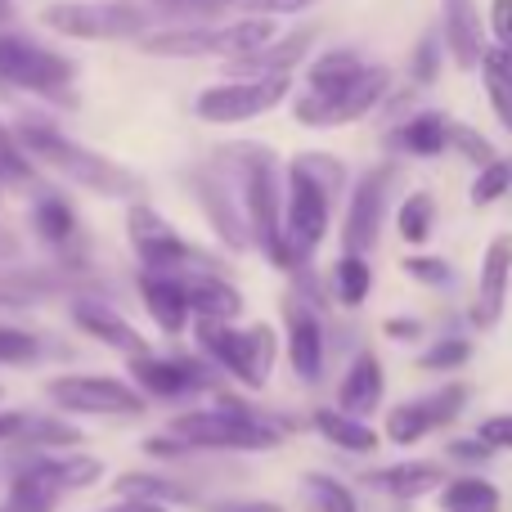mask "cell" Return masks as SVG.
I'll return each mask as SVG.
<instances>
[{"label": "cell", "mask_w": 512, "mask_h": 512, "mask_svg": "<svg viewBox=\"0 0 512 512\" xmlns=\"http://www.w3.org/2000/svg\"><path fill=\"white\" fill-rule=\"evenodd\" d=\"M18 144H23V153L32 162L59 171L63 180L90 189V194H104V198H131L135 194V176L126 167H117V162L104 158V153L81 149L77 140L59 135L54 126L36 122V117H23V122H18Z\"/></svg>", "instance_id": "obj_1"}, {"label": "cell", "mask_w": 512, "mask_h": 512, "mask_svg": "<svg viewBox=\"0 0 512 512\" xmlns=\"http://www.w3.org/2000/svg\"><path fill=\"white\" fill-rule=\"evenodd\" d=\"M171 436H176L185 450H274L283 441V432L270 418L252 414L248 405L221 396L216 409H194V414L171 418Z\"/></svg>", "instance_id": "obj_2"}, {"label": "cell", "mask_w": 512, "mask_h": 512, "mask_svg": "<svg viewBox=\"0 0 512 512\" xmlns=\"http://www.w3.org/2000/svg\"><path fill=\"white\" fill-rule=\"evenodd\" d=\"M234 162H243L239 176V207L248 216L252 243L265 248L274 265H292L288 248H283V203H279V167H274V153L261 149V144H234L225 149Z\"/></svg>", "instance_id": "obj_3"}, {"label": "cell", "mask_w": 512, "mask_h": 512, "mask_svg": "<svg viewBox=\"0 0 512 512\" xmlns=\"http://www.w3.org/2000/svg\"><path fill=\"white\" fill-rule=\"evenodd\" d=\"M198 346H203L207 360H216L225 373L243 382L248 391H261L270 382L274 369V328L270 324H248V328H234V324H212V319H198Z\"/></svg>", "instance_id": "obj_4"}, {"label": "cell", "mask_w": 512, "mask_h": 512, "mask_svg": "<svg viewBox=\"0 0 512 512\" xmlns=\"http://www.w3.org/2000/svg\"><path fill=\"white\" fill-rule=\"evenodd\" d=\"M41 23L72 41H126V36L144 41L149 14L126 0H59L41 9Z\"/></svg>", "instance_id": "obj_5"}, {"label": "cell", "mask_w": 512, "mask_h": 512, "mask_svg": "<svg viewBox=\"0 0 512 512\" xmlns=\"http://www.w3.org/2000/svg\"><path fill=\"white\" fill-rule=\"evenodd\" d=\"M333 189H324L306 167L292 162L288 167V198H283V248L292 265L310 261L315 248L324 243L328 221H333Z\"/></svg>", "instance_id": "obj_6"}, {"label": "cell", "mask_w": 512, "mask_h": 512, "mask_svg": "<svg viewBox=\"0 0 512 512\" xmlns=\"http://www.w3.org/2000/svg\"><path fill=\"white\" fill-rule=\"evenodd\" d=\"M126 230H131V248H135V256H140V265L153 270V274H180V279H185V265H194V274L198 270L207 274V265H212L194 243L180 239L176 225L162 221L149 203H131V212H126Z\"/></svg>", "instance_id": "obj_7"}, {"label": "cell", "mask_w": 512, "mask_h": 512, "mask_svg": "<svg viewBox=\"0 0 512 512\" xmlns=\"http://www.w3.org/2000/svg\"><path fill=\"white\" fill-rule=\"evenodd\" d=\"M45 396L68 414H99V418H140L144 396L126 387L122 378H104V373H68V378L45 382Z\"/></svg>", "instance_id": "obj_8"}, {"label": "cell", "mask_w": 512, "mask_h": 512, "mask_svg": "<svg viewBox=\"0 0 512 512\" xmlns=\"http://www.w3.org/2000/svg\"><path fill=\"white\" fill-rule=\"evenodd\" d=\"M387 90H391V72L378 68V63H369L342 95H310L306 90V95L292 104V113H297L301 126H346V122L369 117L373 108L387 99Z\"/></svg>", "instance_id": "obj_9"}, {"label": "cell", "mask_w": 512, "mask_h": 512, "mask_svg": "<svg viewBox=\"0 0 512 512\" xmlns=\"http://www.w3.org/2000/svg\"><path fill=\"white\" fill-rule=\"evenodd\" d=\"M72 77H77L72 59L27 41V36L0 32V81H9L18 90H36V95H63L72 86Z\"/></svg>", "instance_id": "obj_10"}, {"label": "cell", "mask_w": 512, "mask_h": 512, "mask_svg": "<svg viewBox=\"0 0 512 512\" xmlns=\"http://www.w3.org/2000/svg\"><path fill=\"white\" fill-rule=\"evenodd\" d=\"M292 77H261V81H225V86H207L194 99V113L212 126H234L252 122V117L270 113L288 99Z\"/></svg>", "instance_id": "obj_11"}, {"label": "cell", "mask_w": 512, "mask_h": 512, "mask_svg": "<svg viewBox=\"0 0 512 512\" xmlns=\"http://www.w3.org/2000/svg\"><path fill=\"white\" fill-rule=\"evenodd\" d=\"M468 405V382H450V387L432 391V396H418V400H405L387 414V441L391 445H418L423 436L441 432L445 423L463 414Z\"/></svg>", "instance_id": "obj_12"}, {"label": "cell", "mask_w": 512, "mask_h": 512, "mask_svg": "<svg viewBox=\"0 0 512 512\" xmlns=\"http://www.w3.org/2000/svg\"><path fill=\"white\" fill-rule=\"evenodd\" d=\"M387 189H391V167H373L369 176L355 185L351 207H346L342 243L346 256H364L382 234V212H387Z\"/></svg>", "instance_id": "obj_13"}, {"label": "cell", "mask_w": 512, "mask_h": 512, "mask_svg": "<svg viewBox=\"0 0 512 512\" xmlns=\"http://www.w3.org/2000/svg\"><path fill=\"white\" fill-rule=\"evenodd\" d=\"M131 378L158 400H185V396H198V391L216 387V373L207 369V364H198V360H158V355L131 360Z\"/></svg>", "instance_id": "obj_14"}, {"label": "cell", "mask_w": 512, "mask_h": 512, "mask_svg": "<svg viewBox=\"0 0 512 512\" xmlns=\"http://www.w3.org/2000/svg\"><path fill=\"white\" fill-rule=\"evenodd\" d=\"M68 310H72V324H77L81 333H90L95 342L113 346V351L131 355V360L149 355V342H144V337L126 324V315H117L113 306H104V301H95V297H72Z\"/></svg>", "instance_id": "obj_15"}, {"label": "cell", "mask_w": 512, "mask_h": 512, "mask_svg": "<svg viewBox=\"0 0 512 512\" xmlns=\"http://www.w3.org/2000/svg\"><path fill=\"white\" fill-rule=\"evenodd\" d=\"M508 279H512V234H499V239L486 248V256H481L477 306H472V319H477L481 328H495L499 315H504Z\"/></svg>", "instance_id": "obj_16"}, {"label": "cell", "mask_w": 512, "mask_h": 512, "mask_svg": "<svg viewBox=\"0 0 512 512\" xmlns=\"http://www.w3.org/2000/svg\"><path fill=\"white\" fill-rule=\"evenodd\" d=\"M364 486L382 490V495L400 499H423V495H441L445 490V463H432V459H409V463H391V468H373L364 472Z\"/></svg>", "instance_id": "obj_17"}, {"label": "cell", "mask_w": 512, "mask_h": 512, "mask_svg": "<svg viewBox=\"0 0 512 512\" xmlns=\"http://www.w3.org/2000/svg\"><path fill=\"white\" fill-rule=\"evenodd\" d=\"M140 297H144V306H149V315H153V324L162 328V333H185V324H189V292H185V279L180 274H153V270H144L140 274Z\"/></svg>", "instance_id": "obj_18"}, {"label": "cell", "mask_w": 512, "mask_h": 512, "mask_svg": "<svg viewBox=\"0 0 512 512\" xmlns=\"http://www.w3.org/2000/svg\"><path fill=\"white\" fill-rule=\"evenodd\" d=\"M288 360L301 382H319L324 373V328L310 306L288 301Z\"/></svg>", "instance_id": "obj_19"}, {"label": "cell", "mask_w": 512, "mask_h": 512, "mask_svg": "<svg viewBox=\"0 0 512 512\" xmlns=\"http://www.w3.org/2000/svg\"><path fill=\"white\" fill-rule=\"evenodd\" d=\"M382 387H387V378H382L378 355H373V351H360V355H355V364L346 369L342 387H337V409L364 423V418H369L373 409L382 405Z\"/></svg>", "instance_id": "obj_20"}, {"label": "cell", "mask_w": 512, "mask_h": 512, "mask_svg": "<svg viewBox=\"0 0 512 512\" xmlns=\"http://www.w3.org/2000/svg\"><path fill=\"white\" fill-rule=\"evenodd\" d=\"M315 36H319V27H297V32H288L283 41H270L265 50H256L252 59L234 63V68L243 72V81H261V77H292V68H297V63L310 54Z\"/></svg>", "instance_id": "obj_21"}, {"label": "cell", "mask_w": 512, "mask_h": 512, "mask_svg": "<svg viewBox=\"0 0 512 512\" xmlns=\"http://www.w3.org/2000/svg\"><path fill=\"white\" fill-rule=\"evenodd\" d=\"M185 292H189V310L198 319L234 324L243 315V292L221 274H185Z\"/></svg>", "instance_id": "obj_22"}, {"label": "cell", "mask_w": 512, "mask_h": 512, "mask_svg": "<svg viewBox=\"0 0 512 512\" xmlns=\"http://www.w3.org/2000/svg\"><path fill=\"white\" fill-rule=\"evenodd\" d=\"M445 9V45H450L454 63L459 68H477L486 59V45H481V14L472 0H441Z\"/></svg>", "instance_id": "obj_23"}, {"label": "cell", "mask_w": 512, "mask_h": 512, "mask_svg": "<svg viewBox=\"0 0 512 512\" xmlns=\"http://www.w3.org/2000/svg\"><path fill=\"white\" fill-rule=\"evenodd\" d=\"M23 468H32L36 477H41L45 486H54L59 495L63 490H86L104 477V463L90 459V454H68V459H41V454H32V459H23Z\"/></svg>", "instance_id": "obj_24"}, {"label": "cell", "mask_w": 512, "mask_h": 512, "mask_svg": "<svg viewBox=\"0 0 512 512\" xmlns=\"http://www.w3.org/2000/svg\"><path fill=\"white\" fill-rule=\"evenodd\" d=\"M198 194H203V207H207V216L216 221L221 239L230 243V248H248V243H252L248 216H243V207H234L230 189H225L221 180H198Z\"/></svg>", "instance_id": "obj_25"}, {"label": "cell", "mask_w": 512, "mask_h": 512, "mask_svg": "<svg viewBox=\"0 0 512 512\" xmlns=\"http://www.w3.org/2000/svg\"><path fill=\"white\" fill-rule=\"evenodd\" d=\"M450 117L445 113H414L405 126L396 131V149L414 153V158H436V153L450 149Z\"/></svg>", "instance_id": "obj_26"}, {"label": "cell", "mask_w": 512, "mask_h": 512, "mask_svg": "<svg viewBox=\"0 0 512 512\" xmlns=\"http://www.w3.org/2000/svg\"><path fill=\"white\" fill-rule=\"evenodd\" d=\"M144 54L158 59H203L216 54V27H167V32L144 36Z\"/></svg>", "instance_id": "obj_27"}, {"label": "cell", "mask_w": 512, "mask_h": 512, "mask_svg": "<svg viewBox=\"0 0 512 512\" xmlns=\"http://www.w3.org/2000/svg\"><path fill=\"white\" fill-rule=\"evenodd\" d=\"M315 432L324 436L328 445H337V450L346 454H373L378 450V432H373L369 423H360V418L342 414V409H319L315 414Z\"/></svg>", "instance_id": "obj_28"}, {"label": "cell", "mask_w": 512, "mask_h": 512, "mask_svg": "<svg viewBox=\"0 0 512 512\" xmlns=\"http://www.w3.org/2000/svg\"><path fill=\"white\" fill-rule=\"evenodd\" d=\"M436 499H441V512H499V504H504L499 486L490 477H481V472L445 481V490Z\"/></svg>", "instance_id": "obj_29"}, {"label": "cell", "mask_w": 512, "mask_h": 512, "mask_svg": "<svg viewBox=\"0 0 512 512\" xmlns=\"http://www.w3.org/2000/svg\"><path fill=\"white\" fill-rule=\"evenodd\" d=\"M364 68H369V63H360V54H355V50H328V54H319V59L306 68L310 95H342V90L351 86V81L360 77Z\"/></svg>", "instance_id": "obj_30"}, {"label": "cell", "mask_w": 512, "mask_h": 512, "mask_svg": "<svg viewBox=\"0 0 512 512\" xmlns=\"http://www.w3.org/2000/svg\"><path fill=\"white\" fill-rule=\"evenodd\" d=\"M117 495L126 499V504H189V490L180 486V481H167V477H153V472H126V477H117Z\"/></svg>", "instance_id": "obj_31"}, {"label": "cell", "mask_w": 512, "mask_h": 512, "mask_svg": "<svg viewBox=\"0 0 512 512\" xmlns=\"http://www.w3.org/2000/svg\"><path fill=\"white\" fill-rule=\"evenodd\" d=\"M270 41H274V23H270V18H243V23L216 27V54H225V59H234V63L252 59V54L265 50Z\"/></svg>", "instance_id": "obj_32"}, {"label": "cell", "mask_w": 512, "mask_h": 512, "mask_svg": "<svg viewBox=\"0 0 512 512\" xmlns=\"http://www.w3.org/2000/svg\"><path fill=\"white\" fill-rule=\"evenodd\" d=\"M301 495H306L310 512H360L351 486L328 477V472H306V477H301Z\"/></svg>", "instance_id": "obj_33"}, {"label": "cell", "mask_w": 512, "mask_h": 512, "mask_svg": "<svg viewBox=\"0 0 512 512\" xmlns=\"http://www.w3.org/2000/svg\"><path fill=\"white\" fill-rule=\"evenodd\" d=\"M333 292L342 306H364V297L373 292V270L364 256H342L333 265Z\"/></svg>", "instance_id": "obj_34"}, {"label": "cell", "mask_w": 512, "mask_h": 512, "mask_svg": "<svg viewBox=\"0 0 512 512\" xmlns=\"http://www.w3.org/2000/svg\"><path fill=\"white\" fill-rule=\"evenodd\" d=\"M32 230L41 234L45 243H68L72 230H77V221H72V207L63 203V198H41V203L32 207Z\"/></svg>", "instance_id": "obj_35"}, {"label": "cell", "mask_w": 512, "mask_h": 512, "mask_svg": "<svg viewBox=\"0 0 512 512\" xmlns=\"http://www.w3.org/2000/svg\"><path fill=\"white\" fill-rule=\"evenodd\" d=\"M32 180H36L32 158L23 153L18 135L9 131V126H0V185H5V189H27Z\"/></svg>", "instance_id": "obj_36"}, {"label": "cell", "mask_w": 512, "mask_h": 512, "mask_svg": "<svg viewBox=\"0 0 512 512\" xmlns=\"http://www.w3.org/2000/svg\"><path fill=\"white\" fill-rule=\"evenodd\" d=\"M18 445H32V450L59 445V450H72V445H81V432L68 427V423H59V418H32L27 414L23 432H18Z\"/></svg>", "instance_id": "obj_37"}, {"label": "cell", "mask_w": 512, "mask_h": 512, "mask_svg": "<svg viewBox=\"0 0 512 512\" xmlns=\"http://www.w3.org/2000/svg\"><path fill=\"white\" fill-rule=\"evenodd\" d=\"M432 221H436V203L432 194H409L405 203H400V239L405 243H427V234H432Z\"/></svg>", "instance_id": "obj_38"}, {"label": "cell", "mask_w": 512, "mask_h": 512, "mask_svg": "<svg viewBox=\"0 0 512 512\" xmlns=\"http://www.w3.org/2000/svg\"><path fill=\"white\" fill-rule=\"evenodd\" d=\"M508 189H512V162L508 158H495L490 167L477 171V180H472V203L490 207V203H499Z\"/></svg>", "instance_id": "obj_39"}, {"label": "cell", "mask_w": 512, "mask_h": 512, "mask_svg": "<svg viewBox=\"0 0 512 512\" xmlns=\"http://www.w3.org/2000/svg\"><path fill=\"white\" fill-rule=\"evenodd\" d=\"M472 360V342L468 337H445V342L427 346L423 355H418V369L427 373H445V369H459V364Z\"/></svg>", "instance_id": "obj_40"}, {"label": "cell", "mask_w": 512, "mask_h": 512, "mask_svg": "<svg viewBox=\"0 0 512 512\" xmlns=\"http://www.w3.org/2000/svg\"><path fill=\"white\" fill-rule=\"evenodd\" d=\"M405 274L418 283H427V288H450L454 283L450 261H441V256H405Z\"/></svg>", "instance_id": "obj_41"}, {"label": "cell", "mask_w": 512, "mask_h": 512, "mask_svg": "<svg viewBox=\"0 0 512 512\" xmlns=\"http://www.w3.org/2000/svg\"><path fill=\"white\" fill-rule=\"evenodd\" d=\"M41 355V342L23 328H0V364H32Z\"/></svg>", "instance_id": "obj_42"}, {"label": "cell", "mask_w": 512, "mask_h": 512, "mask_svg": "<svg viewBox=\"0 0 512 512\" xmlns=\"http://www.w3.org/2000/svg\"><path fill=\"white\" fill-rule=\"evenodd\" d=\"M409 77H414L418 86H432V81L441 77V36H423V41H418Z\"/></svg>", "instance_id": "obj_43"}, {"label": "cell", "mask_w": 512, "mask_h": 512, "mask_svg": "<svg viewBox=\"0 0 512 512\" xmlns=\"http://www.w3.org/2000/svg\"><path fill=\"white\" fill-rule=\"evenodd\" d=\"M450 144H454V149H459L468 162H477V167H490V162H495V149H490V140H481L472 126H459V122H454V126H450Z\"/></svg>", "instance_id": "obj_44"}, {"label": "cell", "mask_w": 512, "mask_h": 512, "mask_svg": "<svg viewBox=\"0 0 512 512\" xmlns=\"http://www.w3.org/2000/svg\"><path fill=\"white\" fill-rule=\"evenodd\" d=\"M477 441L486 445V450H512V414H490L477 423Z\"/></svg>", "instance_id": "obj_45"}, {"label": "cell", "mask_w": 512, "mask_h": 512, "mask_svg": "<svg viewBox=\"0 0 512 512\" xmlns=\"http://www.w3.org/2000/svg\"><path fill=\"white\" fill-rule=\"evenodd\" d=\"M445 459L463 463V468H481V463L495 459V450H486L477 436H463V441H450V445H445Z\"/></svg>", "instance_id": "obj_46"}, {"label": "cell", "mask_w": 512, "mask_h": 512, "mask_svg": "<svg viewBox=\"0 0 512 512\" xmlns=\"http://www.w3.org/2000/svg\"><path fill=\"white\" fill-rule=\"evenodd\" d=\"M490 32H495L499 50H512V0H495L490 5Z\"/></svg>", "instance_id": "obj_47"}, {"label": "cell", "mask_w": 512, "mask_h": 512, "mask_svg": "<svg viewBox=\"0 0 512 512\" xmlns=\"http://www.w3.org/2000/svg\"><path fill=\"white\" fill-rule=\"evenodd\" d=\"M315 0H248L252 18H274V14H301V9H310Z\"/></svg>", "instance_id": "obj_48"}, {"label": "cell", "mask_w": 512, "mask_h": 512, "mask_svg": "<svg viewBox=\"0 0 512 512\" xmlns=\"http://www.w3.org/2000/svg\"><path fill=\"white\" fill-rule=\"evenodd\" d=\"M486 90H490V108H495V117L504 122V131L512 135V86H504V81H490V77H486Z\"/></svg>", "instance_id": "obj_49"}, {"label": "cell", "mask_w": 512, "mask_h": 512, "mask_svg": "<svg viewBox=\"0 0 512 512\" xmlns=\"http://www.w3.org/2000/svg\"><path fill=\"white\" fill-rule=\"evenodd\" d=\"M207 512H283V504H270V499H216V504H207Z\"/></svg>", "instance_id": "obj_50"}, {"label": "cell", "mask_w": 512, "mask_h": 512, "mask_svg": "<svg viewBox=\"0 0 512 512\" xmlns=\"http://www.w3.org/2000/svg\"><path fill=\"white\" fill-rule=\"evenodd\" d=\"M481 63H486V77L490 81H504V86H512V50H499V45H495V50H486V59H481Z\"/></svg>", "instance_id": "obj_51"}, {"label": "cell", "mask_w": 512, "mask_h": 512, "mask_svg": "<svg viewBox=\"0 0 512 512\" xmlns=\"http://www.w3.org/2000/svg\"><path fill=\"white\" fill-rule=\"evenodd\" d=\"M23 423H27V414H18V409H0V441H18Z\"/></svg>", "instance_id": "obj_52"}, {"label": "cell", "mask_w": 512, "mask_h": 512, "mask_svg": "<svg viewBox=\"0 0 512 512\" xmlns=\"http://www.w3.org/2000/svg\"><path fill=\"white\" fill-rule=\"evenodd\" d=\"M387 337H418V319H387Z\"/></svg>", "instance_id": "obj_53"}, {"label": "cell", "mask_w": 512, "mask_h": 512, "mask_svg": "<svg viewBox=\"0 0 512 512\" xmlns=\"http://www.w3.org/2000/svg\"><path fill=\"white\" fill-rule=\"evenodd\" d=\"M108 512H167V508H158V504H117Z\"/></svg>", "instance_id": "obj_54"}, {"label": "cell", "mask_w": 512, "mask_h": 512, "mask_svg": "<svg viewBox=\"0 0 512 512\" xmlns=\"http://www.w3.org/2000/svg\"><path fill=\"white\" fill-rule=\"evenodd\" d=\"M9 18H14V5H9V0H0V23H9Z\"/></svg>", "instance_id": "obj_55"}, {"label": "cell", "mask_w": 512, "mask_h": 512, "mask_svg": "<svg viewBox=\"0 0 512 512\" xmlns=\"http://www.w3.org/2000/svg\"><path fill=\"white\" fill-rule=\"evenodd\" d=\"M9 252H14V243H9L5 234H0V256H9Z\"/></svg>", "instance_id": "obj_56"}, {"label": "cell", "mask_w": 512, "mask_h": 512, "mask_svg": "<svg viewBox=\"0 0 512 512\" xmlns=\"http://www.w3.org/2000/svg\"><path fill=\"white\" fill-rule=\"evenodd\" d=\"M167 5H189V0H167Z\"/></svg>", "instance_id": "obj_57"}]
</instances>
